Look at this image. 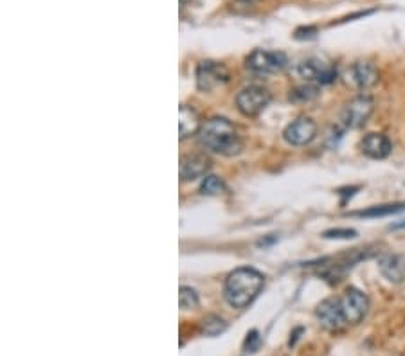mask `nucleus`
<instances>
[{"label":"nucleus","mask_w":405,"mask_h":356,"mask_svg":"<svg viewBox=\"0 0 405 356\" xmlns=\"http://www.w3.org/2000/svg\"><path fill=\"white\" fill-rule=\"evenodd\" d=\"M265 284V277L256 268H236L225 279L224 297L234 310H245L256 299Z\"/></svg>","instance_id":"nucleus-1"},{"label":"nucleus","mask_w":405,"mask_h":356,"mask_svg":"<svg viewBox=\"0 0 405 356\" xmlns=\"http://www.w3.org/2000/svg\"><path fill=\"white\" fill-rule=\"evenodd\" d=\"M198 140L202 147L218 155L233 157L242 152V140L236 126L225 117L207 119L198 131Z\"/></svg>","instance_id":"nucleus-2"},{"label":"nucleus","mask_w":405,"mask_h":356,"mask_svg":"<svg viewBox=\"0 0 405 356\" xmlns=\"http://www.w3.org/2000/svg\"><path fill=\"white\" fill-rule=\"evenodd\" d=\"M245 65L250 72L266 76V74L281 72L287 65V56L283 53H278V51L256 49L247 56Z\"/></svg>","instance_id":"nucleus-3"},{"label":"nucleus","mask_w":405,"mask_h":356,"mask_svg":"<svg viewBox=\"0 0 405 356\" xmlns=\"http://www.w3.org/2000/svg\"><path fill=\"white\" fill-rule=\"evenodd\" d=\"M373 110H375V103L369 95H356L352 101L346 103V107L340 112V123L352 130L364 126L368 119L371 117Z\"/></svg>","instance_id":"nucleus-4"},{"label":"nucleus","mask_w":405,"mask_h":356,"mask_svg":"<svg viewBox=\"0 0 405 356\" xmlns=\"http://www.w3.org/2000/svg\"><path fill=\"white\" fill-rule=\"evenodd\" d=\"M270 103V92L265 86L250 85L245 86L240 94L236 95V107L247 117H256L262 114Z\"/></svg>","instance_id":"nucleus-5"},{"label":"nucleus","mask_w":405,"mask_h":356,"mask_svg":"<svg viewBox=\"0 0 405 356\" xmlns=\"http://www.w3.org/2000/svg\"><path fill=\"white\" fill-rule=\"evenodd\" d=\"M299 76L311 85H330L337 79V69L319 58H310L299 63Z\"/></svg>","instance_id":"nucleus-6"},{"label":"nucleus","mask_w":405,"mask_h":356,"mask_svg":"<svg viewBox=\"0 0 405 356\" xmlns=\"http://www.w3.org/2000/svg\"><path fill=\"white\" fill-rule=\"evenodd\" d=\"M315 317L319 320V324L328 331H340V329L348 324L346 317H344L342 304L337 297H328L315 310Z\"/></svg>","instance_id":"nucleus-7"},{"label":"nucleus","mask_w":405,"mask_h":356,"mask_svg":"<svg viewBox=\"0 0 405 356\" xmlns=\"http://www.w3.org/2000/svg\"><path fill=\"white\" fill-rule=\"evenodd\" d=\"M340 304H342L344 317L348 320V324H359L360 320L368 315L369 310V299L364 291H360L359 288H348L340 297Z\"/></svg>","instance_id":"nucleus-8"},{"label":"nucleus","mask_w":405,"mask_h":356,"mask_svg":"<svg viewBox=\"0 0 405 356\" xmlns=\"http://www.w3.org/2000/svg\"><path fill=\"white\" fill-rule=\"evenodd\" d=\"M317 136V124L311 121L310 117H297L295 121H292L285 131H283V137L292 146H307Z\"/></svg>","instance_id":"nucleus-9"},{"label":"nucleus","mask_w":405,"mask_h":356,"mask_svg":"<svg viewBox=\"0 0 405 356\" xmlns=\"http://www.w3.org/2000/svg\"><path fill=\"white\" fill-rule=\"evenodd\" d=\"M229 79V74L225 70L224 65L217 62H202L197 69V85L200 91L209 92L217 88V86L224 85Z\"/></svg>","instance_id":"nucleus-10"},{"label":"nucleus","mask_w":405,"mask_h":356,"mask_svg":"<svg viewBox=\"0 0 405 356\" xmlns=\"http://www.w3.org/2000/svg\"><path fill=\"white\" fill-rule=\"evenodd\" d=\"M211 168L207 157L204 153H191V155H184L180 159V180L191 182L197 180L200 176H205V173Z\"/></svg>","instance_id":"nucleus-11"},{"label":"nucleus","mask_w":405,"mask_h":356,"mask_svg":"<svg viewBox=\"0 0 405 356\" xmlns=\"http://www.w3.org/2000/svg\"><path fill=\"white\" fill-rule=\"evenodd\" d=\"M360 147H362V153L369 159L382 160L389 157V153L393 150V143L384 133H368L360 143Z\"/></svg>","instance_id":"nucleus-12"},{"label":"nucleus","mask_w":405,"mask_h":356,"mask_svg":"<svg viewBox=\"0 0 405 356\" xmlns=\"http://www.w3.org/2000/svg\"><path fill=\"white\" fill-rule=\"evenodd\" d=\"M378 270L389 283L400 284L405 281V261L397 254H382L378 258Z\"/></svg>","instance_id":"nucleus-13"},{"label":"nucleus","mask_w":405,"mask_h":356,"mask_svg":"<svg viewBox=\"0 0 405 356\" xmlns=\"http://www.w3.org/2000/svg\"><path fill=\"white\" fill-rule=\"evenodd\" d=\"M349 79L359 88H369L378 81V70L377 67L369 62H359L349 69L348 72Z\"/></svg>","instance_id":"nucleus-14"},{"label":"nucleus","mask_w":405,"mask_h":356,"mask_svg":"<svg viewBox=\"0 0 405 356\" xmlns=\"http://www.w3.org/2000/svg\"><path fill=\"white\" fill-rule=\"evenodd\" d=\"M202 123L200 117L191 107L188 105H182L179 110V137L180 140L188 139V137L198 136V131H200Z\"/></svg>","instance_id":"nucleus-15"},{"label":"nucleus","mask_w":405,"mask_h":356,"mask_svg":"<svg viewBox=\"0 0 405 356\" xmlns=\"http://www.w3.org/2000/svg\"><path fill=\"white\" fill-rule=\"evenodd\" d=\"M405 209V204H391V205H377V207H371V209L359 211V213H353V216H362V218H377V216H387V214L400 213Z\"/></svg>","instance_id":"nucleus-16"},{"label":"nucleus","mask_w":405,"mask_h":356,"mask_svg":"<svg viewBox=\"0 0 405 356\" xmlns=\"http://www.w3.org/2000/svg\"><path fill=\"white\" fill-rule=\"evenodd\" d=\"M317 95H319V86L308 83V85L295 86L294 91L290 92V101H294V103H310V101H314V99L317 98Z\"/></svg>","instance_id":"nucleus-17"},{"label":"nucleus","mask_w":405,"mask_h":356,"mask_svg":"<svg viewBox=\"0 0 405 356\" xmlns=\"http://www.w3.org/2000/svg\"><path fill=\"white\" fill-rule=\"evenodd\" d=\"M227 329V322L218 315H207L202 320V331L207 336H218Z\"/></svg>","instance_id":"nucleus-18"},{"label":"nucleus","mask_w":405,"mask_h":356,"mask_svg":"<svg viewBox=\"0 0 405 356\" xmlns=\"http://www.w3.org/2000/svg\"><path fill=\"white\" fill-rule=\"evenodd\" d=\"M225 191V184L214 175H207L204 176L200 185V192L202 195H207V197H218L221 192Z\"/></svg>","instance_id":"nucleus-19"},{"label":"nucleus","mask_w":405,"mask_h":356,"mask_svg":"<svg viewBox=\"0 0 405 356\" xmlns=\"http://www.w3.org/2000/svg\"><path fill=\"white\" fill-rule=\"evenodd\" d=\"M179 304L180 310H195L198 306V294L193 288L182 286L179 291Z\"/></svg>","instance_id":"nucleus-20"},{"label":"nucleus","mask_w":405,"mask_h":356,"mask_svg":"<svg viewBox=\"0 0 405 356\" xmlns=\"http://www.w3.org/2000/svg\"><path fill=\"white\" fill-rule=\"evenodd\" d=\"M326 239H352V237H356V230L353 229H332L326 230L323 234Z\"/></svg>","instance_id":"nucleus-21"},{"label":"nucleus","mask_w":405,"mask_h":356,"mask_svg":"<svg viewBox=\"0 0 405 356\" xmlns=\"http://www.w3.org/2000/svg\"><path fill=\"white\" fill-rule=\"evenodd\" d=\"M258 344H259L258 331H250L249 335H247V340H245V349L247 351H254V349L258 348Z\"/></svg>","instance_id":"nucleus-22"},{"label":"nucleus","mask_w":405,"mask_h":356,"mask_svg":"<svg viewBox=\"0 0 405 356\" xmlns=\"http://www.w3.org/2000/svg\"><path fill=\"white\" fill-rule=\"evenodd\" d=\"M391 229H405V221H401L398 225H391Z\"/></svg>","instance_id":"nucleus-23"}]
</instances>
